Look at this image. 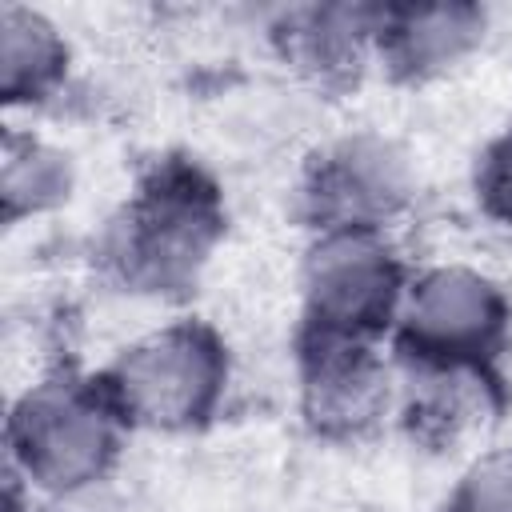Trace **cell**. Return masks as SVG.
Masks as SVG:
<instances>
[{
    "mask_svg": "<svg viewBox=\"0 0 512 512\" xmlns=\"http://www.w3.org/2000/svg\"><path fill=\"white\" fill-rule=\"evenodd\" d=\"M220 224L216 188L192 164L172 160L156 168L124 208L112 232V260L128 284L172 292L192 284L212 240L220 236Z\"/></svg>",
    "mask_w": 512,
    "mask_h": 512,
    "instance_id": "cell-1",
    "label": "cell"
},
{
    "mask_svg": "<svg viewBox=\"0 0 512 512\" xmlns=\"http://www.w3.org/2000/svg\"><path fill=\"white\" fill-rule=\"evenodd\" d=\"M224 388V348L200 324L164 328L136 348L108 376V400L152 428H188L204 420Z\"/></svg>",
    "mask_w": 512,
    "mask_h": 512,
    "instance_id": "cell-2",
    "label": "cell"
},
{
    "mask_svg": "<svg viewBox=\"0 0 512 512\" xmlns=\"http://www.w3.org/2000/svg\"><path fill=\"white\" fill-rule=\"evenodd\" d=\"M112 400L76 384H40L8 420V444L32 484L76 492L96 480L116 456Z\"/></svg>",
    "mask_w": 512,
    "mask_h": 512,
    "instance_id": "cell-3",
    "label": "cell"
},
{
    "mask_svg": "<svg viewBox=\"0 0 512 512\" xmlns=\"http://www.w3.org/2000/svg\"><path fill=\"white\" fill-rule=\"evenodd\" d=\"M400 296V268L368 228L332 232L308 264V332L364 340L380 332Z\"/></svg>",
    "mask_w": 512,
    "mask_h": 512,
    "instance_id": "cell-4",
    "label": "cell"
},
{
    "mask_svg": "<svg viewBox=\"0 0 512 512\" xmlns=\"http://www.w3.org/2000/svg\"><path fill=\"white\" fill-rule=\"evenodd\" d=\"M504 336L500 292L464 268L428 272L408 300L404 348L436 368H480Z\"/></svg>",
    "mask_w": 512,
    "mask_h": 512,
    "instance_id": "cell-5",
    "label": "cell"
},
{
    "mask_svg": "<svg viewBox=\"0 0 512 512\" xmlns=\"http://www.w3.org/2000/svg\"><path fill=\"white\" fill-rule=\"evenodd\" d=\"M404 164L380 140L340 144L312 176L308 204L312 216L328 228H372L376 216H388L404 200Z\"/></svg>",
    "mask_w": 512,
    "mask_h": 512,
    "instance_id": "cell-6",
    "label": "cell"
},
{
    "mask_svg": "<svg viewBox=\"0 0 512 512\" xmlns=\"http://www.w3.org/2000/svg\"><path fill=\"white\" fill-rule=\"evenodd\" d=\"M384 404V372L364 340L308 332L304 340V408L324 432H356Z\"/></svg>",
    "mask_w": 512,
    "mask_h": 512,
    "instance_id": "cell-7",
    "label": "cell"
},
{
    "mask_svg": "<svg viewBox=\"0 0 512 512\" xmlns=\"http://www.w3.org/2000/svg\"><path fill=\"white\" fill-rule=\"evenodd\" d=\"M0 32H4V48H0V64H4V100L20 104V100H40L64 72V44L56 36V28L48 20H40L28 8L4 4L0 12Z\"/></svg>",
    "mask_w": 512,
    "mask_h": 512,
    "instance_id": "cell-8",
    "label": "cell"
},
{
    "mask_svg": "<svg viewBox=\"0 0 512 512\" xmlns=\"http://www.w3.org/2000/svg\"><path fill=\"white\" fill-rule=\"evenodd\" d=\"M476 32V8H408L388 24V56L404 72H428L456 60Z\"/></svg>",
    "mask_w": 512,
    "mask_h": 512,
    "instance_id": "cell-9",
    "label": "cell"
},
{
    "mask_svg": "<svg viewBox=\"0 0 512 512\" xmlns=\"http://www.w3.org/2000/svg\"><path fill=\"white\" fill-rule=\"evenodd\" d=\"M72 188V164L64 152L40 144V140H20L8 136L4 144V216H28V212H44L60 200H68Z\"/></svg>",
    "mask_w": 512,
    "mask_h": 512,
    "instance_id": "cell-10",
    "label": "cell"
},
{
    "mask_svg": "<svg viewBox=\"0 0 512 512\" xmlns=\"http://www.w3.org/2000/svg\"><path fill=\"white\" fill-rule=\"evenodd\" d=\"M448 512H512V452L484 456L452 492Z\"/></svg>",
    "mask_w": 512,
    "mask_h": 512,
    "instance_id": "cell-11",
    "label": "cell"
},
{
    "mask_svg": "<svg viewBox=\"0 0 512 512\" xmlns=\"http://www.w3.org/2000/svg\"><path fill=\"white\" fill-rule=\"evenodd\" d=\"M480 196L496 216L512 220V132L488 152L480 168Z\"/></svg>",
    "mask_w": 512,
    "mask_h": 512,
    "instance_id": "cell-12",
    "label": "cell"
}]
</instances>
